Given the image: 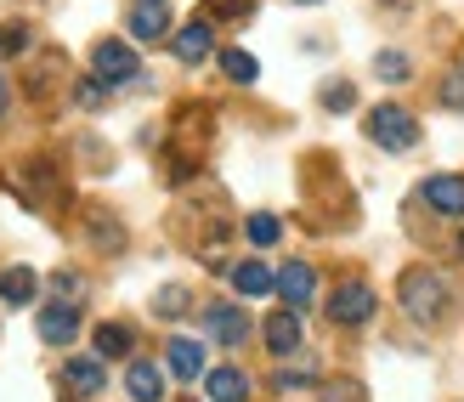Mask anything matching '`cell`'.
<instances>
[{"mask_svg": "<svg viewBox=\"0 0 464 402\" xmlns=\"http://www.w3.org/2000/svg\"><path fill=\"white\" fill-rule=\"evenodd\" d=\"M300 6H317V0H300Z\"/></svg>", "mask_w": 464, "mask_h": 402, "instance_id": "34", "label": "cell"}, {"mask_svg": "<svg viewBox=\"0 0 464 402\" xmlns=\"http://www.w3.org/2000/svg\"><path fill=\"white\" fill-rule=\"evenodd\" d=\"M374 74H380L385 85H408V80H413V63H408L402 52H380V57H374Z\"/></svg>", "mask_w": 464, "mask_h": 402, "instance_id": "21", "label": "cell"}, {"mask_svg": "<svg viewBox=\"0 0 464 402\" xmlns=\"http://www.w3.org/2000/svg\"><path fill=\"white\" fill-rule=\"evenodd\" d=\"M74 335H80V306H68V300L40 306V340L45 346H68Z\"/></svg>", "mask_w": 464, "mask_h": 402, "instance_id": "8", "label": "cell"}, {"mask_svg": "<svg viewBox=\"0 0 464 402\" xmlns=\"http://www.w3.org/2000/svg\"><path fill=\"white\" fill-rule=\"evenodd\" d=\"M204 391H210V402H249V374L244 368H210L204 374Z\"/></svg>", "mask_w": 464, "mask_h": 402, "instance_id": "15", "label": "cell"}, {"mask_svg": "<svg viewBox=\"0 0 464 402\" xmlns=\"http://www.w3.org/2000/svg\"><path fill=\"white\" fill-rule=\"evenodd\" d=\"M227 278H232V289H238L244 300H261V295H272V289H277V272H272L266 261H238Z\"/></svg>", "mask_w": 464, "mask_h": 402, "instance_id": "14", "label": "cell"}, {"mask_svg": "<svg viewBox=\"0 0 464 402\" xmlns=\"http://www.w3.org/2000/svg\"><path fill=\"white\" fill-rule=\"evenodd\" d=\"M91 244H97V250H120V244H125V227L97 210V216H91Z\"/></svg>", "mask_w": 464, "mask_h": 402, "instance_id": "23", "label": "cell"}, {"mask_svg": "<svg viewBox=\"0 0 464 402\" xmlns=\"http://www.w3.org/2000/svg\"><path fill=\"white\" fill-rule=\"evenodd\" d=\"M188 402H193V397H188Z\"/></svg>", "mask_w": 464, "mask_h": 402, "instance_id": "36", "label": "cell"}, {"mask_svg": "<svg viewBox=\"0 0 464 402\" xmlns=\"http://www.w3.org/2000/svg\"><path fill=\"white\" fill-rule=\"evenodd\" d=\"M188 306H193L188 283H170V289H159V295H153V312H159V318H181Z\"/></svg>", "mask_w": 464, "mask_h": 402, "instance_id": "22", "label": "cell"}, {"mask_svg": "<svg viewBox=\"0 0 464 402\" xmlns=\"http://www.w3.org/2000/svg\"><path fill=\"white\" fill-rule=\"evenodd\" d=\"M221 74L232 80V85H255V74H261V63H255L244 45H232V52H221Z\"/></svg>", "mask_w": 464, "mask_h": 402, "instance_id": "19", "label": "cell"}, {"mask_svg": "<svg viewBox=\"0 0 464 402\" xmlns=\"http://www.w3.org/2000/svg\"><path fill=\"white\" fill-rule=\"evenodd\" d=\"M244 239H249L255 250H272L277 239H284V221H277V216H266V210H261V216H249V221H244Z\"/></svg>", "mask_w": 464, "mask_h": 402, "instance_id": "20", "label": "cell"}, {"mask_svg": "<svg viewBox=\"0 0 464 402\" xmlns=\"http://www.w3.org/2000/svg\"><path fill=\"white\" fill-rule=\"evenodd\" d=\"M170 52H176L181 63H204V57L216 52V23H210V17H198V23H188V29H176Z\"/></svg>", "mask_w": 464, "mask_h": 402, "instance_id": "11", "label": "cell"}, {"mask_svg": "<svg viewBox=\"0 0 464 402\" xmlns=\"http://www.w3.org/2000/svg\"><path fill=\"white\" fill-rule=\"evenodd\" d=\"M74 103H80V108H91V113H97V108H108V85H102L97 74H91V80H80V85H74Z\"/></svg>", "mask_w": 464, "mask_h": 402, "instance_id": "26", "label": "cell"}, {"mask_svg": "<svg viewBox=\"0 0 464 402\" xmlns=\"http://www.w3.org/2000/svg\"><path fill=\"white\" fill-rule=\"evenodd\" d=\"M323 402H362V386L357 380H334V386H323Z\"/></svg>", "mask_w": 464, "mask_h": 402, "instance_id": "29", "label": "cell"}, {"mask_svg": "<svg viewBox=\"0 0 464 402\" xmlns=\"http://www.w3.org/2000/svg\"><path fill=\"white\" fill-rule=\"evenodd\" d=\"M34 295H40L34 267H6V272H0V300H6V306H29Z\"/></svg>", "mask_w": 464, "mask_h": 402, "instance_id": "17", "label": "cell"}, {"mask_svg": "<svg viewBox=\"0 0 464 402\" xmlns=\"http://www.w3.org/2000/svg\"><path fill=\"white\" fill-rule=\"evenodd\" d=\"M374 312H380V295L368 283H340L329 295V323H340V328H362Z\"/></svg>", "mask_w": 464, "mask_h": 402, "instance_id": "4", "label": "cell"}, {"mask_svg": "<svg viewBox=\"0 0 464 402\" xmlns=\"http://www.w3.org/2000/svg\"><path fill=\"white\" fill-rule=\"evenodd\" d=\"M130 346H136V335H130L125 323H102V328H97V358H102V363L130 358Z\"/></svg>", "mask_w": 464, "mask_h": 402, "instance_id": "18", "label": "cell"}, {"mask_svg": "<svg viewBox=\"0 0 464 402\" xmlns=\"http://www.w3.org/2000/svg\"><path fill=\"white\" fill-rule=\"evenodd\" d=\"M91 74L102 85H125L142 74V57H136L130 40H97V52H91Z\"/></svg>", "mask_w": 464, "mask_h": 402, "instance_id": "3", "label": "cell"}, {"mask_svg": "<svg viewBox=\"0 0 464 402\" xmlns=\"http://www.w3.org/2000/svg\"><path fill=\"white\" fill-rule=\"evenodd\" d=\"M266 351H272V358H289V351H300V312H289V306H284V312H272L266 323Z\"/></svg>", "mask_w": 464, "mask_h": 402, "instance_id": "13", "label": "cell"}, {"mask_svg": "<svg viewBox=\"0 0 464 402\" xmlns=\"http://www.w3.org/2000/svg\"><path fill=\"white\" fill-rule=\"evenodd\" d=\"M165 368H170V380H204V374H210V368H204V346L181 340V335L165 346Z\"/></svg>", "mask_w": 464, "mask_h": 402, "instance_id": "12", "label": "cell"}, {"mask_svg": "<svg viewBox=\"0 0 464 402\" xmlns=\"http://www.w3.org/2000/svg\"><path fill=\"white\" fill-rule=\"evenodd\" d=\"M442 103H448L453 113H464V68H453V74L442 80Z\"/></svg>", "mask_w": 464, "mask_h": 402, "instance_id": "28", "label": "cell"}, {"mask_svg": "<svg viewBox=\"0 0 464 402\" xmlns=\"http://www.w3.org/2000/svg\"><path fill=\"white\" fill-rule=\"evenodd\" d=\"M17 52H29V23H6L0 29V57H17Z\"/></svg>", "mask_w": 464, "mask_h": 402, "instance_id": "27", "label": "cell"}, {"mask_svg": "<svg viewBox=\"0 0 464 402\" xmlns=\"http://www.w3.org/2000/svg\"><path fill=\"white\" fill-rule=\"evenodd\" d=\"M125 29H130V40H142V45L165 40L170 34V0H130Z\"/></svg>", "mask_w": 464, "mask_h": 402, "instance_id": "5", "label": "cell"}, {"mask_svg": "<svg viewBox=\"0 0 464 402\" xmlns=\"http://www.w3.org/2000/svg\"><path fill=\"white\" fill-rule=\"evenodd\" d=\"M63 386L74 391V397H97L108 386V363L102 358H68L63 363Z\"/></svg>", "mask_w": 464, "mask_h": 402, "instance_id": "10", "label": "cell"}, {"mask_svg": "<svg viewBox=\"0 0 464 402\" xmlns=\"http://www.w3.org/2000/svg\"><path fill=\"white\" fill-rule=\"evenodd\" d=\"M6 108H12V85L0 80V120H6Z\"/></svg>", "mask_w": 464, "mask_h": 402, "instance_id": "32", "label": "cell"}, {"mask_svg": "<svg viewBox=\"0 0 464 402\" xmlns=\"http://www.w3.org/2000/svg\"><path fill=\"white\" fill-rule=\"evenodd\" d=\"M317 97H323V108H329V113H345V108L357 103V85H352V80H329Z\"/></svg>", "mask_w": 464, "mask_h": 402, "instance_id": "24", "label": "cell"}, {"mask_svg": "<svg viewBox=\"0 0 464 402\" xmlns=\"http://www.w3.org/2000/svg\"><path fill=\"white\" fill-rule=\"evenodd\" d=\"M204 323H210V340H216V346H244L249 328H255L232 300H210V306H204Z\"/></svg>", "mask_w": 464, "mask_h": 402, "instance_id": "6", "label": "cell"}, {"mask_svg": "<svg viewBox=\"0 0 464 402\" xmlns=\"http://www.w3.org/2000/svg\"><path fill=\"white\" fill-rule=\"evenodd\" d=\"M459 255H464V232H459Z\"/></svg>", "mask_w": 464, "mask_h": 402, "instance_id": "33", "label": "cell"}, {"mask_svg": "<svg viewBox=\"0 0 464 402\" xmlns=\"http://www.w3.org/2000/svg\"><path fill=\"white\" fill-rule=\"evenodd\" d=\"M277 295H284L289 312H306V306L317 300V272L306 261H289L284 272H277Z\"/></svg>", "mask_w": 464, "mask_h": 402, "instance_id": "7", "label": "cell"}, {"mask_svg": "<svg viewBox=\"0 0 464 402\" xmlns=\"http://www.w3.org/2000/svg\"><path fill=\"white\" fill-rule=\"evenodd\" d=\"M368 142L385 153H413L420 148V120L402 108V103H380V108H368Z\"/></svg>", "mask_w": 464, "mask_h": 402, "instance_id": "2", "label": "cell"}, {"mask_svg": "<svg viewBox=\"0 0 464 402\" xmlns=\"http://www.w3.org/2000/svg\"><path fill=\"white\" fill-rule=\"evenodd\" d=\"M125 391H130V402H165V368L130 363L125 368Z\"/></svg>", "mask_w": 464, "mask_h": 402, "instance_id": "16", "label": "cell"}, {"mask_svg": "<svg viewBox=\"0 0 464 402\" xmlns=\"http://www.w3.org/2000/svg\"><path fill=\"white\" fill-rule=\"evenodd\" d=\"M420 199L436 210V216H464V176H425Z\"/></svg>", "mask_w": 464, "mask_h": 402, "instance_id": "9", "label": "cell"}, {"mask_svg": "<svg viewBox=\"0 0 464 402\" xmlns=\"http://www.w3.org/2000/svg\"><path fill=\"white\" fill-rule=\"evenodd\" d=\"M459 68H464V63H459Z\"/></svg>", "mask_w": 464, "mask_h": 402, "instance_id": "35", "label": "cell"}, {"mask_svg": "<svg viewBox=\"0 0 464 402\" xmlns=\"http://www.w3.org/2000/svg\"><path fill=\"white\" fill-rule=\"evenodd\" d=\"M277 386H284V391H300V386H312V368H284V374H277Z\"/></svg>", "mask_w": 464, "mask_h": 402, "instance_id": "31", "label": "cell"}, {"mask_svg": "<svg viewBox=\"0 0 464 402\" xmlns=\"http://www.w3.org/2000/svg\"><path fill=\"white\" fill-rule=\"evenodd\" d=\"M397 295H402V312L413 323H425V328H436L453 312V283L442 272H430V267H408L402 283H397Z\"/></svg>", "mask_w": 464, "mask_h": 402, "instance_id": "1", "label": "cell"}, {"mask_svg": "<svg viewBox=\"0 0 464 402\" xmlns=\"http://www.w3.org/2000/svg\"><path fill=\"white\" fill-rule=\"evenodd\" d=\"M204 12H210V23H232V17H249L255 0H204Z\"/></svg>", "mask_w": 464, "mask_h": 402, "instance_id": "25", "label": "cell"}, {"mask_svg": "<svg viewBox=\"0 0 464 402\" xmlns=\"http://www.w3.org/2000/svg\"><path fill=\"white\" fill-rule=\"evenodd\" d=\"M52 283H57V300H68V306H80V295H85V283H80L74 272H57Z\"/></svg>", "mask_w": 464, "mask_h": 402, "instance_id": "30", "label": "cell"}]
</instances>
